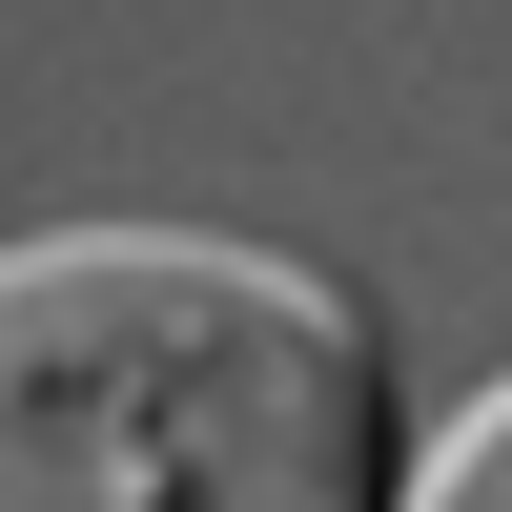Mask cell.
<instances>
[{"instance_id": "1", "label": "cell", "mask_w": 512, "mask_h": 512, "mask_svg": "<svg viewBox=\"0 0 512 512\" xmlns=\"http://www.w3.org/2000/svg\"><path fill=\"white\" fill-rule=\"evenodd\" d=\"M0 512H390V328L246 226H21Z\"/></svg>"}, {"instance_id": "2", "label": "cell", "mask_w": 512, "mask_h": 512, "mask_svg": "<svg viewBox=\"0 0 512 512\" xmlns=\"http://www.w3.org/2000/svg\"><path fill=\"white\" fill-rule=\"evenodd\" d=\"M410 512H512V410H472V431L431 451V492H410Z\"/></svg>"}]
</instances>
